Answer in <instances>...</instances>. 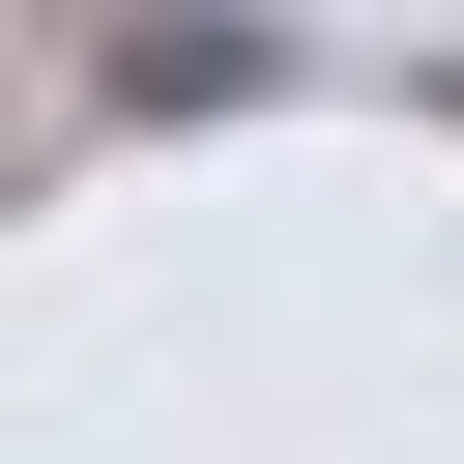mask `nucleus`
<instances>
[{"label": "nucleus", "instance_id": "f257e3e1", "mask_svg": "<svg viewBox=\"0 0 464 464\" xmlns=\"http://www.w3.org/2000/svg\"><path fill=\"white\" fill-rule=\"evenodd\" d=\"M232 87H290L232 0H145V29H116V116H232Z\"/></svg>", "mask_w": 464, "mask_h": 464}]
</instances>
